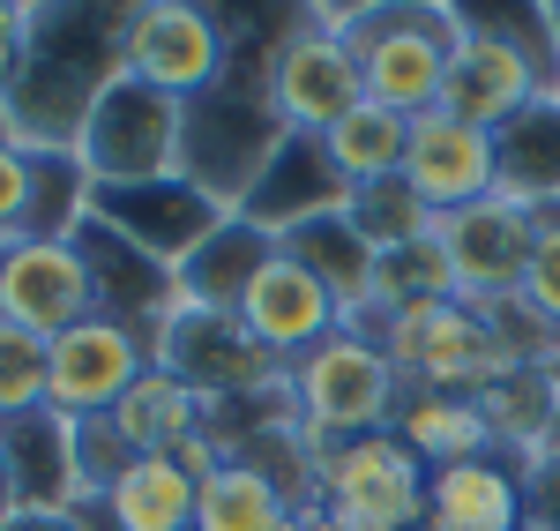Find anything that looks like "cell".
Wrapping results in <instances>:
<instances>
[{
  "label": "cell",
  "mask_w": 560,
  "mask_h": 531,
  "mask_svg": "<svg viewBox=\"0 0 560 531\" xmlns=\"http://www.w3.org/2000/svg\"><path fill=\"white\" fill-rule=\"evenodd\" d=\"M128 8L60 0V8L31 15L23 76L8 83V120H15L23 150H75L90 105L128 76Z\"/></svg>",
  "instance_id": "cell-1"
},
{
  "label": "cell",
  "mask_w": 560,
  "mask_h": 531,
  "mask_svg": "<svg viewBox=\"0 0 560 531\" xmlns=\"http://www.w3.org/2000/svg\"><path fill=\"white\" fill-rule=\"evenodd\" d=\"M366 337L388 353L396 382L419 390V397H478L501 374H516V359L501 353L486 308H471V300H411V308H388Z\"/></svg>",
  "instance_id": "cell-2"
},
{
  "label": "cell",
  "mask_w": 560,
  "mask_h": 531,
  "mask_svg": "<svg viewBox=\"0 0 560 531\" xmlns=\"http://www.w3.org/2000/svg\"><path fill=\"white\" fill-rule=\"evenodd\" d=\"M284 390H292V412H300L314 435H329V442L388 435L396 427V404H404V382H396L388 353L366 330H337L329 345L292 359L284 367Z\"/></svg>",
  "instance_id": "cell-3"
},
{
  "label": "cell",
  "mask_w": 560,
  "mask_h": 531,
  "mask_svg": "<svg viewBox=\"0 0 560 531\" xmlns=\"http://www.w3.org/2000/svg\"><path fill=\"white\" fill-rule=\"evenodd\" d=\"M359 83L374 105L419 120L448 90V60H456V8H366L359 23Z\"/></svg>",
  "instance_id": "cell-4"
},
{
  "label": "cell",
  "mask_w": 560,
  "mask_h": 531,
  "mask_svg": "<svg viewBox=\"0 0 560 531\" xmlns=\"http://www.w3.org/2000/svg\"><path fill=\"white\" fill-rule=\"evenodd\" d=\"M179 120H187V105H179V97H165V90L120 76V83L90 105L83 135H75V158H83L90 187H142V180H173L179 173Z\"/></svg>",
  "instance_id": "cell-5"
},
{
  "label": "cell",
  "mask_w": 560,
  "mask_h": 531,
  "mask_svg": "<svg viewBox=\"0 0 560 531\" xmlns=\"http://www.w3.org/2000/svg\"><path fill=\"white\" fill-rule=\"evenodd\" d=\"M427 480L433 472L396 435H351V442H329L314 501L351 517L359 531H411L427 524Z\"/></svg>",
  "instance_id": "cell-6"
},
{
  "label": "cell",
  "mask_w": 560,
  "mask_h": 531,
  "mask_svg": "<svg viewBox=\"0 0 560 531\" xmlns=\"http://www.w3.org/2000/svg\"><path fill=\"white\" fill-rule=\"evenodd\" d=\"M150 367H158V345L142 330L113 322V314H83L75 330H60L45 345V412H60V419H105Z\"/></svg>",
  "instance_id": "cell-7"
},
{
  "label": "cell",
  "mask_w": 560,
  "mask_h": 531,
  "mask_svg": "<svg viewBox=\"0 0 560 531\" xmlns=\"http://www.w3.org/2000/svg\"><path fill=\"white\" fill-rule=\"evenodd\" d=\"M232 60V23L202 0H135L128 8V76L165 97H202Z\"/></svg>",
  "instance_id": "cell-8"
},
{
  "label": "cell",
  "mask_w": 560,
  "mask_h": 531,
  "mask_svg": "<svg viewBox=\"0 0 560 531\" xmlns=\"http://www.w3.org/2000/svg\"><path fill=\"white\" fill-rule=\"evenodd\" d=\"M269 105H277V120L292 135H329L345 113L366 105V83H359V53L345 38H322V31H306L292 23L277 53H269Z\"/></svg>",
  "instance_id": "cell-9"
},
{
  "label": "cell",
  "mask_w": 560,
  "mask_h": 531,
  "mask_svg": "<svg viewBox=\"0 0 560 531\" xmlns=\"http://www.w3.org/2000/svg\"><path fill=\"white\" fill-rule=\"evenodd\" d=\"M158 367H173L202 404H240V397H277L284 390V359H269L240 330V314H179L158 337Z\"/></svg>",
  "instance_id": "cell-10"
},
{
  "label": "cell",
  "mask_w": 560,
  "mask_h": 531,
  "mask_svg": "<svg viewBox=\"0 0 560 531\" xmlns=\"http://www.w3.org/2000/svg\"><path fill=\"white\" fill-rule=\"evenodd\" d=\"M83 314H97V292H90V263L75 240H8L0 247V322L52 345Z\"/></svg>",
  "instance_id": "cell-11"
},
{
  "label": "cell",
  "mask_w": 560,
  "mask_h": 531,
  "mask_svg": "<svg viewBox=\"0 0 560 531\" xmlns=\"http://www.w3.org/2000/svg\"><path fill=\"white\" fill-rule=\"evenodd\" d=\"M90 218L113 224L120 240H135L142 255H158L165 269H179L232 210H217L195 180L173 173V180H142V187H97L90 195Z\"/></svg>",
  "instance_id": "cell-12"
},
{
  "label": "cell",
  "mask_w": 560,
  "mask_h": 531,
  "mask_svg": "<svg viewBox=\"0 0 560 531\" xmlns=\"http://www.w3.org/2000/svg\"><path fill=\"white\" fill-rule=\"evenodd\" d=\"M433 232H441L448 269H456V300L493 308V300H516L523 292V263H530L538 218H523V210H509L501 195H486V203H471V210L441 218Z\"/></svg>",
  "instance_id": "cell-13"
},
{
  "label": "cell",
  "mask_w": 560,
  "mask_h": 531,
  "mask_svg": "<svg viewBox=\"0 0 560 531\" xmlns=\"http://www.w3.org/2000/svg\"><path fill=\"white\" fill-rule=\"evenodd\" d=\"M75 247H83V263H90L97 314H113V322L142 330L150 345L165 337V322H179V314H187V300H179V269H165L158 255H142L135 240H120V232H113V224L90 218L83 232H75Z\"/></svg>",
  "instance_id": "cell-14"
},
{
  "label": "cell",
  "mask_w": 560,
  "mask_h": 531,
  "mask_svg": "<svg viewBox=\"0 0 560 531\" xmlns=\"http://www.w3.org/2000/svg\"><path fill=\"white\" fill-rule=\"evenodd\" d=\"M345 203H351V187H345V173L329 165V142H322V135H284L232 218H247L255 232L284 240V232H300V224H314V218H337Z\"/></svg>",
  "instance_id": "cell-15"
},
{
  "label": "cell",
  "mask_w": 560,
  "mask_h": 531,
  "mask_svg": "<svg viewBox=\"0 0 560 531\" xmlns=\"http://www.w3.org/2000/svg\"><path fill=\"white\" fill-rule=\"evenodd\" d=\"M404 180L433 218H456L493 195V135L456 120V113H419L411 120V150H404Z\"/></svg>",
  "instance_id": "cell-16"
},
{
  "label": "cell",
  "mask_w": 560,
  "mask_h": 531,
  "mask_svg": "<svg viewBox=\"0 0 560 531\" xmlns=\"http://www.w3.org/2000/svg\"><path fill=\"white\" fill-rule=\"evenodd\" d=\"M240 330H247L269 359L292 367V359H306L314 345H329V337L345 330V314H337V300L277 247V255L261 263V277L247 285V300H240Z\"/></svg>",
  "instance_id": "cell-17"
},
{
  "label": "cell",
  "mask_w": 560,
  "mask_h": 531,
  "mask_svg": "<svg viewBox=\"0 0 560 531\" xmlns=\"http://www.w3.org/2000/svg\"><path fill=\"white\" fill-rule=\"evenodd\" d=\"M292 263L337 300V314H345V330H374V314H382V255L366 247V232L337 210V218H314L300 224V232H284L277 240Z\"/></svg>",
  "instance_id": "cell-18"
},
{
  "label": "cell",
  "mask_w": 560,
  "mask_h": 531,
  "mask_svg": "<svg viewBox=\"0 0 560 531\" xmlns=\"http://www.w3.org/2000/svg\"><path fill=\"white\" fill-rule=\"evenodd\" d=\"M0 472L15 509H83V464H75V419L23 412L0 427Z\"/></svg>",
  "instance_id": "cell-19"
},
{
  "label": "cell",
  "mask_w": 560,
  "mask_h": 531,
  "mask_svg": "<svg viewBox=\"0 0 560 531\" xmlns=\"http://www.w3.org/2000/svg\"><path fill=\"white\" fill-rule=\"evenodd\" d=\"M493 195L523 218H560V97H530L493 135Z\"/></svg>",
  "instance_id": "cell-20"
},
{
  "label": "cell",
  "mask_w": 560,
  "mask_h": 531,
  "mask_svg": "<svg viewBox=\"0 0 560 531\" xmlns=\"http://www.w3.org/2000/svg\"><path fill=\"white\" fill-rule=\"evenodd\" d=\"M433 531H523V464L516 457H471L427 480Z\"/></svg>",
  "instance_id": "cell-21"
},
{
  "label": "cell",
  "mask_w": 560,
  "mask_h": 531,
  "mask_svg": "<svg viewBox=\"0 0 560 531\" xmlns=\"http://www.w3.org/2000/svg\"><path fill=\"white\" fill-rule=\"evenodd\" d=\"M277 255V240L269 232H255L247 218H224L179 263V300H187V314H240V300H247V285L261 277V263Z\"/></svg>",
  "instance_id": "cell-22"
},
{
  "label": "cell",
  "mask_w": 560,
  "mask_h": 531,
  "mask_svg": "<svg viewBox=\"0 0 560 531\" xmlns=\"http://www.w3.org/2000/svg\"><path fill=\"white\" fill-rule=\"evenodd\" d=\"M553 412H560V367L553 359H538V367H516V374H501L493 390H478V419H486V435L501 457H546L553 442Z\"/></svg>",
  "instance_id": "cell-23"
},
{
  "label": "cell",
  "mask_w": 560,
  "mask_h": 531,
  "mask_svg": "<svg viewBox=\"0 0 560 531\" xmlns=\"http://www.w3.org/2000/svg\"><path fill=\"white\" fill-rule=\"evenodd\" d=\"M105 419H113V435H120L135 457H173L187 435H202L210 404H202V390H187L173 367H150V374H142Z\"/></svg>",
  "instance_id": "cell-24"
},
{
  "label": "cell",
  "mask_w": 560,
  "mask_h": 531,
  "mask_svg": "<svg viewBox=\"0 0 560 531\" xmlns=\"http://www.w3.org/2000/svg\"><path fill=\"white\" fill-rule=\"evenodd\" d=\"M388 435L411 449L427 472L471 464V457H501V449H493V435H486V419H478V397H419V390H404L396 427H388Z\"/></svg>",
  "instance_id": "cell-25"
},
{
  "label": "cell",
  "mask_w": 560,
  "mask_h": 531,
  "mask_svg": "<svg viewBox=\"0 0 560 531\" xmlns=\"http://www.w3.org/2000/svg\"><path fill=\"white\" fill-rule=\"evenodd\" d=\"M322 142H329V165L345 173V187H374V180H396V173H404L411 120L366 97V105H359V113H345V120L322 135Z\"/></svg>",
  "instance_id": "cell-26"
},
{
  "label": "cell",
  "mask_w": 560,
  "mask_h": 531,
  "mask_svg": "<svg viewBox=\"0 0 560 531\" xmlns=\"http://www.w3.org/2000/svg\"><path fill=\"white\" fill-rule=\"evenodd\" d=\"M284 517H292L284 487H269L255 464H240V457H224L210 480L195 487V531H284Z\"/></svg>",
  "instance_id": "cell-27"
},
{
  "label": "cell",
  "mask_w": 560,
  "mask_h": 531,
  "mask_svg": "<svg viewBox=\"0 0 560 531\" xmlns=\"http://www.w3.org/2000/svg\"><path fill=\"white\" fill-rule=\"evenodd\" d=\"M345 218L366 232V247L374 255H396V247H411V240H427L433 224V210L411 195V180L396 173V180H374V187H351V203H345Z\"/></svg>",
  "instance_id": "cell-28"
},
{
  "label": "cell",
  "mask_w": 560,
  "mask_h": 531,
  "mask_svg": "<svg viewBox=\"0 0 560 531\" xmlns=\"http://www.w3.org/2000/svg\"><path fill=\"white\" fill-rule=\"evenodd\" d=\"M411 300H456V269H448V255H441V232L382 255V314L411 308ZM382 314H374V322H382Z\"/></svg>",
  "instance_id": "cell-29"
},
{
  "label": "cell",
  "mask_w": 560,
  "mask_h": 531,
  "mask_svg": "<svg viewBox=\"0 0 560 531\" xmlns=\"http://www.w3.org/2000/svg\"><path fill=\"white\" fill-rule=\"evenodd\" d=\"M23 412H45V337L0 322V427Z\"/></svg>",
  "instance_id": "cell-30"
},
{
  "label": "cell",
  "mask_w": 560,
  "mask_h": 531,
  "mask_svg": "<svg viewBox=\"0 0 560 531\" xmlns=\"http://www.w3.org/2000/svg\"><path fill=\"white\" fill-rule=\"evenodd\" d=\"M523 308L560 337V218H538L530 232V263H523Z\"/></svg>",
  "instance_id": "cell-31"
},
{
  "label": "cell",
  "mask_w": 560,
  "mask_h": 531,
  "mask_svg": "<svg viewBox=\"0 0 560 531\" xmlns=\"http://www.w3.org/2000/svg\"><path fill=\"white\" fill-rule=\"evenodd\" d=\"M31 210H38V158L23 142H0V247L31 240Z\"/></svg>",
  "instance_id": "cell-32"
},
{
  "label": "cell",
  "mask_w": 560,
  "mask_h": 531,
  "mask_svg": "<svg viewBox=\"0 0 560 531\" xmlns=\"http://www.w3.org/2000/svg\"><path fill=\"white\" fill-rule=\"evenodd\" d=\"M523 531H560V457H530L523 464Z\"/></svg>",
  "instance_id": "cell-33"
},
{
  "label": "cell",
  "mask_w": 560,
  "mask_h": 531,
  "mask_svg": "<svg viewBox=\"0 0 560 531\" xmlns=\"http://www.w3.org/2000/svg\"><path fill=\"white\" fill-rule=\"evenodd\" d=\"M31 15H38V0H0V97L8 83L23 76V53H31Z\"/></svg>",
  "instance_id": "cell-34"
},
{
  "label": "cell",
  "mask_w": 560,
  "mask_h": 531,
  "mask_svg": "<svg viewBox=\"0 0 560 531\" xmlns=\"http://www.w3.org/2000/svg\"><path fill=\"white\" fill-rule=\"evenodd\" d=\"M0 531H90L83 509H15Z\"/></svg>",
  "instance_id": "cell-35"
},
{
  "label": "cell",
  "mask_w": 560,
  "mask_h": 531,
  "mask_svg": "<svg viewBox=\"0 0 560 531\" xmlns=\"http://www.w3.org/2000/svg\"><path fill=\"white\" fill-rule=\"evenodd\" d=\"M306 531H359V524H351V517H337V509H322V501H314V509H306Z\"/></svg>",
  "instance_id": "cell-36"
},
{
  "label": "cell",
  "mask_w": 560,
  "mask_h": 531,
  "mask_svg": "<svg viewBox=\"0 0 560 531\" xmlns=\"http://www.w3.org/2000/svg\"><path fill=\"white\" fill-rule=\"evenodd\" d=\"M0 142H15V120H8V97H0Z\"/></svg>",
  "instance_id": "cell-37"
},
{
  "label": "cell",
  "mask_w": 560,
  "mask_h": 531,
  "mask_svg": "<svg viewBox=\"0 0 560 531\" xmlns=\"http://www.w3.org/2000/svg\"><path fill=\"white\" fill-rule=\"evenodd\" d=\"M553 367H560V337H553Z\"/></svg>",
  "instance_id": "cell-38"
},
{
  "label": "cell",
  "mask_w": 560,
  "mask_h": 531,
  "mask_svg": "<svg viewBox=\"0 0 560 531\" xmlns=\"http://www.w3.org/2000/svg\"><path fill=\"white\" fill-rule=\"evenodd\" d=\"M411 531H433V524H411Z\"/></svg>",
  "instance_id": "cell-39"
}]
</instances>
